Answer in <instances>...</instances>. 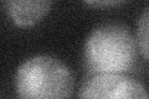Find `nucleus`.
<instances>
[{
	"instance_id": "nucleus-1",
	"label": "nucleus",
	"mask_w": 149,
	"mask_h": 99,
	"mask_svg": "<svg viewBox=\"0 0 149 99\" xmlns=\"http://www.w3.org/2000/svg\"><path fill=\"white\" fill-rule=\"evenodd\" d=\"M138 46L125 25L107 22L87 36L83 47L85 67L93 74H125L136 64Z\"/></svg>"
},
{
	"instance_id": "nucleus-2",
	"label": "nucleus",
	"mask_w": 149,
	"mask_h": 99,
	"mask_svg": "<svg viewBox=\"0 0 149 99\" xmlns=\"http://www.w3.org/2000/svg\"><path fill=\"white\" fill-rule=\"evenodd\" d=\"M74 78L61 60L37 55L24 61L15 74L19 99H70Z\"/></svg>"
},
{
	"instance_id": "nucleus-3",
	"label": "nucleus",
	"mask_w": 149,
	"mask_h": 99,
	"mask_svg": "<svg viewBox=\"0 0 149 99\" xmlns=\"http://www.w3.org/2000/svg\"><path fill=\"white\" fill-rule=\"evenodd\" d=\"M78 99H148L146 87L127 74H93L83 82Z\"/></svg>"
},
{
	"instance_id": "nucleus-4",
	"label": "nucleus",
	"mask_w": 149,
	"mask_h": 99,
	"mask_svg": "<svg viewBox=\"0 0 149 99\" xmlns=\"http://www.w3.org/2000/svg\"><path fill=\"white\" fill-rule=\"evenodd\" d=\"M5 10L13 22L20 27L32 26L41 21L50 11L52 1L45 0H8L4 3Z\"/></svg>"
},
{
	"instance_id": "nucleus-5",
	"label": "nucleus",
	"mask_w": 149,
	"mask_h": 99,
	"mask_svg": "<svg viewBox=\"0 0 149 99\" xmlns=\"http://www.w3.org/2000/svg\"><path fill=\"white\" fill-rule=\"evenodd\" d=\"M137 46L144 60H148V6L138 17L137 22Z\"/></svg>"
},
{
	"instance_id": "nucleus-6",
	"label": "nucleus",
	"mask_w": 149,
	"mask_h": 99,
	"mask_svg": "<svg viewBox=\"0 0 149 99\" xmlns=\"http://www.w3.org/2000/svg\"><path fill=\"white\" fill-rule=\"evenodd\" d=\"M87 5L91 6H111V5H118L123 4L124 1H114V0H107V1H85Z\"/></svg>"
}]
</instances>
